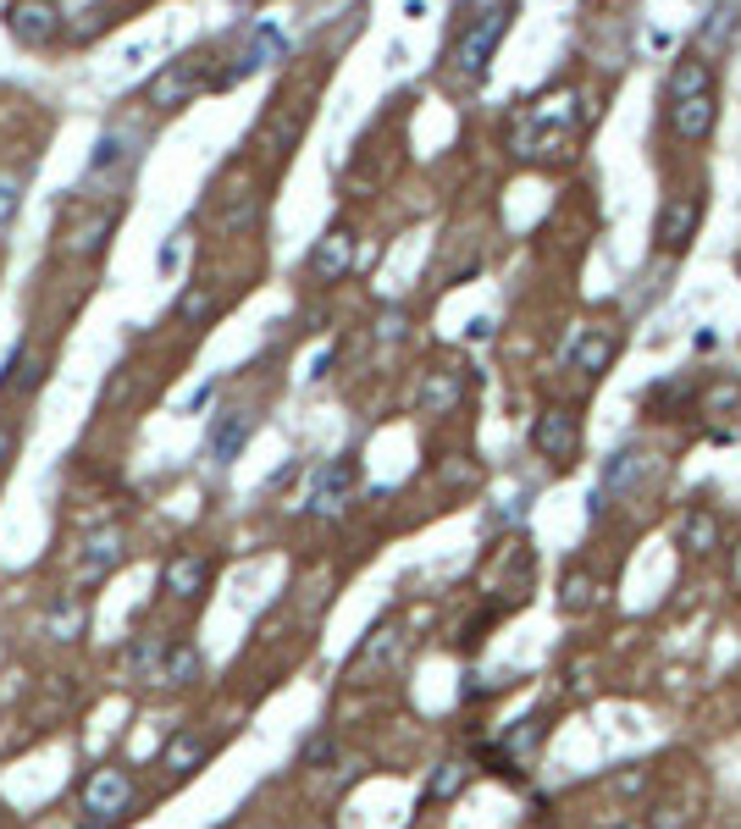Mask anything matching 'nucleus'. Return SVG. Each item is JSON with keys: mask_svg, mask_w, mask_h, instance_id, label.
I'll return each mask as SVG.
<instances>
[{"mask_svg": "<svg viewBox=\"0 0 741 829\" xmlns=\"http://www.w3.org/2000/svg\"><path fill=\"white\" fill-rule=\"evenodd\" d=\"M465 780H470V764H443V769L432 774L427 796H432V802H449V796H454V791H459Z\"/></svg>", "mask_w": 741, "mask_h": 829, "instance_id": "22", "label": "nucleus"}, {"mask_svg": "<svg viewBox=\"0 0 741 829\" xmlns=\"http://www.w3.org/2000/svg\"><path fill=\"white\" fill-rule=\"evenodd\" d=\"M178 315H183V321H211V315H216V293H211V288H189V293L178 299Z\"/></svg>", "mask_w": 741, "mask_h": 829, "instance_id": "24", "label": "nucleus"}, {"mask_svg": "<svg viewBox=\"0 0 741 829\" xmlns=\"http://www.w3.org/2000/svg\"><path fill=\"white\" fill-rule=\"evenodd\" d=\"M703 89H714L708 61H681V67L670 72V100H681V95H703Z\"/></svg>", "mask_w": 741, "mask_h": 829, "instance_id": "19", "label": "nucleus"}, {"mask_svg": "<svg viewBox=\"0 0 741 829\" xmlns=\"http://www.w3.org/2000/svg\"><path fill=\"white\" fill-rule=\"evenodd\" d=\"M681 537H686L692 553H714V548H719V515H714V509H686Z\"/></svg>", "mask_w": 741, "mask_h": 829, "instance_id": "16", "label": "nucleus"}, {"mask_svg": "<svg viewBox=\"0 0 741 829\" xmlns=\"http://www.w3.org/2000/svg\"><path fill=\"white\" fill-rule=\"evenodd\" d=\"M50 620H56V630H77V620H84V614H77V609H56Z\"/></svg>", "mask_w": 741, "mask_h": 829, "instance_id": "31", "label": "nucleus"}, {"mask_svg": "<svg viewBox=\"0 0 741 829\" xmlns=\"http://www.w3.org/2000/svg\"><path fill=\"white\" fill-rule=\"evenodd\" d=\"M658 476V459L642 454V448H620L609 465H603V481H598V497H614V492H636Z\"/></svg>", "mask_w": 741, "mask_h": 829, "instance_id": "5", "label": "nucleus"}, {"mask_svg": "<svg viewBox=\"0 0 741 829\" xmlns=\"http://www.w3.org/2000/svg\"><path fill=\"white\" fill-rule=\"evenodd\" d=\"M178 255H183V232H178L167 249H160V272H172V266H178Z\"/></svg>", "mask_w": 741, "mask_h": 829, "instance_id": "30", "label": "nucleus"}, {"mask_svg": "<svg viewBox=\"0 0 741 829\" xmlns=\"http://www.w3.org/2000/svg\"><path fill=\"white\" fill-rule=\"evenodd\" d=\"M531 448H537L542 459H553V465H570L575 454H582V414L564 409V404L542 409L537 426H531Z\"/></svg>", "mask_w": 741, "mask_h": 829, "instance_id": "1", "label": "nucleus"}, {"mask_svg": "<svg viewBox=\"0 0 741 829\" xmlns=\"http://www.w3.org/2000/svg\"><path fill=\"white\" fill-rule=\"evenodd\" d=\"M377 338H382V344H398V338H404V315H398V310H387V315H382Z\"/></svg>", "mask_w": 741, "mask_h": 829, "instance_id": "29", "label": "nucleus"}, {"mask_svg": "<svg viewBox=\"0 0 741 829\" xmlns=\"http://www.w3.org/2000/svg\"><path fill=\"white\" fill-rule=\"evenodd\" d=\"M205 575H211V564H205V558L178 553V558L167 564V575H160V580H167V592H172V598H194V592L205 587Z\"/></svg>", "mask_w": 741, "mask_h": 829, "instance_id": "13", "label": "nucleus"}, {"mask_svg": "<svg viewBox=\"0 0 741 829\" xmlns=\"http://www.w3.org/2000/svg\"><path fill=\"white\" fill-rule=\"evenodd\" d=\"M12 443H17V437H12V426H7V421H0V465H7V459H12Z\"/></svg>", "mask_w": 741, "mask_h": 829, "instance_id": "32", "label": "nucleus"}, {"mask_svg": "<svg viewBox=\"0 0 741 829\" xmlns=\"http://www.w3.org/2000/svg\"><path fill=\"white\" fill-rule=\"evenodd\" d=\"M17 211H23V178H0V227H12L17 221Z\"/></svg>", "mask_w": 741, "mask_h": 829, "instance_id": "25", "label": "nucleus"}, {"mask_svg": "<svg viewBox=\"0 0 741 829\" xmlns=\"http://www.w3.org/2000/svg\"><path fill=\"white\" fill-rule=\"evenodd\" d=\"M106 232H111V211H95V216H89L84 227H77L61 249H67V255H95V249L106 243Z\"/></svg>", "mask_w": 741, "mask_h": 829, "instance_id": "18", "label": "nucleus"}, {"mask_svg": "<svg viewBox=\"0 0 741 829\" xmlns=\"http://www.w3.org/2000/svg\"><path fill=\"white\" fill-rule=\"evenodd\" d=\"M349 486H355V459H333L321 476H315V492H310V509L315 515H326V509H338L344 497H349Z\"/></svg>", "mask_w": 741, "mask_h": 829, "instance_id": "11", "label": "nucleus"}, {"mask_svg": "<svg viewBox=\"0 0 741 829\" xmlns=\"http://www.w3.org/2000/svg\"><path fill=\"white\" fill-rule=\"evenodd\" d=\"M459 398H465V376H459V371H427V382H421V393H416V404H421L427 414H449Z\"/></svg>", "mask_w": 741, "mask_h": 829, "instance_id": "12", "label": "nucleus"}, {"mask_svg": "<svg viewBox=\"0 0 741 829\" xmlns=\"http://www.w3.org/2000/svg\"><path fill=\"white\" fill-rule=\"evenodd\" d=\"M7 34L28 50H45L61 34V7L56 0H7Z\"/></svg>", "mask_w": 741, "mask_h": 829, "instance_id": "3", "label": "nucleus"}, {"mask_svg": "<svg viewBox=\"0 0 741 829\" xmlns=\"http://www.w3.org/2000/svg\"><path fill=\"white\" fill-rule=\"evenodd\" d=\"M614 355H620V332H614V326H593V332H582V338H575L570 365L582 371V376H603V371L614 365Z\"/></svg>", "mask_w": 741, "mask_h": 829, "instance_id": "7", "label": "nucleus"}, {"mask_svg": "<svg viewBox=\"0 0 741 829\" xmlns=\"http://www.w3.org/2000/svg\"><path fill=\"white\" fill-rule=\"evenodd\" d=\"M504 28H510V7H487V12L459 34L454 61H459V72H465V77H481V72H487V61H492V50H499Z\"/></svg>", "mask_w": 741, "mask_h": 829, "instance_id": "2", "label": "nucleus"}, {"mask_svg": "<svg viewBox=\"0 0 741 829\" xmlns=\"http://www.w3.org/2000/svg\"><path fill=\"white\" fill-rule=\"evenodd\" d=\"M349 261H355V238L338 227V232H326V238L315 243V255H310V272H315V283H338V277L349 272Z\"/></svg>", "mask_w": 741, "mask_h": 829, "instance_id": "10", "label": "nucleus"}, {"mask_svg": "<svg viewBox=\"0 0 741 829\" xmlns=\"http://www.w3.org/2000/svg\"><path fill=\"white\" fill-rule=\"evenodd\" d=\"M250 432H255V421L250 414H232V421H222L216 426V437H211V454H216V465H227L243 443H250Z\"/></svg>", "mask_w": 741, "mask_h": 829, "instance_id": "17", "label": "nucleus"}, {"mask_svg": "<svg viewBox=\"0 0 741 829\" xmlns=\"http://www.w3.org/2000/svg\"><path fill=\"white\" fill-rule=\"evenodd\" d=\"M200 670H205L200 647H194V641H172V647H167V663H160V681H167V686H189V681H200Z\"/></svg>", "mask_w": 741, "mask_h": 829, "instance_id": "14", "label": "nucleus"}, {"mask_svg": "<svg viewBox=\"0 0 741 829\" xmlns=\"http://www.w3.org/2000/svg\"><path fill=\"white\" fill-rule=\"evenodd\" d=\"M670 128H676V139H686V144H703V139L714 133V89L670 100Z\"/></svg>", "mask_w": 741, "mask_h": 829, "instance_id": "8", "label": "nucleus"}, {"mask_svg": "<svg viewBox=\"0 0 741 829\" xmlns=\"http://www.w3.org/2000/svg\"><path fill=\"white\" fill-rule=\"evenodd\" d=\"M730 580H736V587H741V548H736V564H730Z\"/></svg>", "mask_w": 741, "mask_h": 829, "instance_id": "33", "label": "nucleus"}, {"mask_svg": "<svg viewBox=\"0 0 741 829\" xmlns=\"http://www.w3.org/2000/svg\"><path fill=\"white\" fill-rule=\"evenodd\" d=\"M697 232V200L692 194H676L665 205V216H658V249H670V255H681V249L692 243Z\"/></svg>", "mask_w": 741, "mask_h": 829, "instance_id": "9", "label": "nucleus"}, {"mask_svg": "<svg viewBox=\"0 0 741 829\" xmlns=\"http://www.w3.org/2000/svg\"><path fill=\"white\" fill-rule=\"evenodd\" d=\"M200 764H205V741H194L189 730H178L172 746H167V769H172V774H194Z\"/></svg>", "mask_w": 741, "mask_h": 829, "instance_id": "20", "label": "nucleus"}, {"mask_svg": "<svg viewBox=\"0 0 741 829\" xmlns=\"http://www.w3.org/2000/svg\"><path fill=\"white\" fill-rule=\"evenodd\" d=\"M542 730H548V724H542V713H531V719H521V724L510 730V741H504V753H510V758H526V753H531V746L542 741Z\"/></svg>", "mask_w": 741, "mask_h": 829, "instance_id": "21", "label": "nucleus"}, {"mask_svg": "<svg viewBox=\"0 0 741 829\" xmlns=\"http://www.w3.org/2000/svg\"><path fill=\"white\" fill-rule=\"evenodd\" d=\"M122 160H128V139H122V133H106V139L95 144V160H89V166H95V172H117Z\"/></svg>", "mask_w": 741, "mask_h": 829, "instance_id": "23", "label": "nucleus"}, {"mask_svg": "<svg viewBox=\"0 0 741 829\" xmlns=\"http://www.w3.org/2000/svg\"><path fill=\"white\" fill-rule=\"evenodd\" d=\"M122 558V542H117V531H106V537H89V569H111Z\"/></svg>", "mask_w": 741, "mask_h": 829, "instance_id": "26", "label": "nucleus"}, {"mask_svg": "<svg viewBox=\"0 0 741 829\" xmlns=\"http://www.w3.org/2000/svg\"><path fill=\"white\" fill-rule=\"evenodd\" d=\"M155 663H167V652H160L155 641H139V647L128 652V670H133V675H144V670H155Z\"/></svg>", "mask_w": 741, "mask_h": 829, "instance_id": "27", "label": "nucleus"}, {"mask_svg": "<svg viewBox=\"0 0 741 829\" xmlns=\"http://www.w3.org/2000/svg\"><path fill=\"white\" fill-rule=\"evenodd\" d=\"M593 598H598V580H593V569H582V564H575V569L559 580V609H564V614H582V609H593Z\"/></svg>", "mask_w": 741, "mask_h": 829, "instance_id": "15", "label": "nucleus"}, {"mask_svg": "<svg viewBox=\"0 0 741 829\" xmlns=\"http://www.w3.org/2000/svg\"><path fill=\"white\" fill-rule=\"evenodd\" d=\"M333 753H338L333 735H315V741L304 746V764H333Z\"/></svg>", "mask_w": 741, "mask_h": 829, "instance_id": "28", "label": "nucleus"}, {"mask_svg": "<svg viewBox=\"0 0 741 829\" xmlns=\"http://www.w3.org/2000/svg\"><path fill=\"white\" fill-rule=\"evenodd\" d=\"M194 95H200V72H194L189 61L160 67V72L150 77V89H144V100H150L155 111H183Z\"/></svg>", "mask_w": 741, "mask_h": 829, "instance_id": "4", "label": "nucleus"}, {"mask_svg": "<svg viewBox=\"0 0 741 829\" xmlns=\"http://www.w3.org/2000/svg\"><path fill=\"white\" fill-rule=\"evenodd\" d=\"M128 802H133L128 769H95V774H89V785H84V813L106 818V813H122Z\"/></svg>", "mask_w": 741, "mask_h": 829, "instance_id": "6", "label": "nucleus"}]
</instances>
